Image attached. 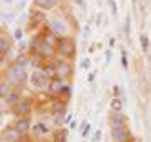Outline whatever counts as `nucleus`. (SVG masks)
<instances>
[{
  "instance_id": "f257e3e1",
  "label": "nucleus",
  "mask_w": 151,
  "mask_h": 142,
  "mask_svg": "<svg viewBox=\"0 0 151 142\" xmlns=\"http://www.w3.org/2000/svg\"><path fill=\"white\" fill-rule=\"evenodd\" d=\"M27 79H29L27 69L22 67V65H19L15 60L10 62V64L4 69V82H7L12 89L20 87L22 84L27 82Z\"/></svg>"
},
{
  "instance_id": "c85d7f7f",
  "label": "nucleus",
  "mask_w": 151,
  "mask_h": 142,
  "mask_svg": "<svg viewBox=\"0 0 151 142\" xmlns=\"http://www.w3.org/2000/svg\"><path fill=\"white\" fill-rule=\"evenodd\" d=\"M101 137H103V131L101 129H97L94 137H92V142H101Z\"/></svg>"
},
{
  "instance_id": "aec40b11",
  "label": "nucleus",
  "mask_w": 151,
  "mask_h": 142,
  "mask_svg": "<svg viewBox=\"0 0 151 142\" xmlns=\"http://www.w3.org/2000/svg\"><path fill=\"white\" fill-rule=\"evenodd\" d=\"M139 44H141V49H143V52L145 54H148V50H150V38H148V35H139Z\"/></svg>"
},
{
  "instance_id": "cd10ccee",
  "label": "nucleus",
  "mask_w": 151,
  "mask_h": 142,
  "mask_svg": "<svg viewBox=\"0 0 151 142\" xmlns=\"http://www.w3.org/2000/svg\"><path fill=\"white\" fill-rule=\"evenodd\" d=\"M22 37H24V30H22V28H15L14 38H15V40H22Z\"/></svg>"
},
{
  "instance_id": "1a4fd4ad",
  "label": "nucleus",
  "mask_w": 151,
  "mask_h": 142,
  "mask_svg": "<svg viewBox=\"0 0 151 142\" xmlns=\"http://www.w3.org/2000/svg\"><path fill=\"white\" fill-rule=\"evenodd\" d=\"M65 85H67V84H65L64 79L55 77V79H52V80H50V84H49L47 92L50 94V95H54V97H60V94H62V90H64Z\"/></svg>"
},
{
  "instance_id": "c756f323",
  "label": "nucleus",
  "mask_w": 151,
  "mask_h": 142,
  "mask_svg": "<svg viewBox=\"0 0 151 142\" xmlns=\"http://www.w3.org/2000/svg\"><path fill=\"white\" fill-rule=\"evenodd\" d=\"M89 132H91V124L87 122L86 127H84V129L81 131V134H82V137H87V136H89Z\"/></svg>"
},
{
  "instance_id": "9d476101",
  "label": "nucleus",
  "mask_w": 151,
  "mask_h": 142,
  "mask_svg": "<svg viewBox=\"0 0 151 142\" xmlns=\"http://www.w3.org/2000/svg\"><path fill=\"white\" fill-rule=\"evenodd\" d=\"M22 139H24V136L15 127H7L2 132V141L4 142H22Z\"/></svg>"
},
{
  "instance_id": "20e7f679",
  "label": "nucleus",
  "mask_w": 151,
  "mask_h": 142,
  "mask_svg": "<svg viewBox=\"0 0 151 142\" xmlns=\"http://www.w3.org/2000/svg\"><path fill=\"white\" fill-rule=\"evenodd\" d=\"M54 64H55V69H57V77L59 79H70V77L74 75V65H72V62L67 59H54Z\"/></svg>"
},
{
  "instance_id": "58836bf2",
  "label": "nucleus",
  "mask_w": 151,
  "mask_h": 142,
  "mask_svg": "<svg viewBox=\"0 0 151 142\" xmlns=\"http://www.w3.org/2000/svg\"><path fill=\"white\" fill-rule=\"evenodd\" d=\"M76 126H77V122H76V120H72V122H70V129H76Z\"/></svg>"
},
{
  "instance_id": "ddd939ff",
  "label": "nucleus",
  "mask_w": 151,
  "mask_h": 142,
  "mask_svg": "<svg viewBox=\"0 0 151 142\" xmlns=\"http://www.w3.org/2000/svg\"><path fill=\"white\" fill-rule=\"evenodd\" d=\"M12 49V42L10 38H9V35H7L5 32L0 33V59H4L9 52H10Z\"/></svg>"
},
{
  "instance_id": "a19ab883",
  "label": "nucleus",
  "mask_w": 151,
  "mask_h": 142,
  "mask_svg": "<svg viewBox=\"0 0 151 142\" xmlns=\"http://www.w3.org/2000/svg\"><path fill=\"white\" fill-rule=\"evenodd\" d=\"M82 142H84V141H82Z\"/></svg>"
},
{
  "instance_id": "ea45409f",
  "label": "nucleus",
  "mask_w": 151,
  "mask_h": 142,
  "mask_svg": "<svg viewBox=\"0 0 151 142\" xmlns=\"http://www.w3.org/2000/svg\"><path fill=\"white\" fill-rule=\"evenodd\" d=\"M12 2H14V0H4V4H5V5H9V4H12Z\"/></svg>"
},
{
  "instance_id": "bb28decb",
  "label": "nucleus",
  "mask_w": 151,
  "mask_h": 142,
  "mask_svg": "<svg viewBox=\"0 0 151 142\" xmlns=\"http://www.w3.org/2000/svg\"><path fill=\"white\" fill-rule=\"evenodd\" d=\"M121 92H123V89L119 87V85H114L113 87V97H121Z\"/></svg>"
},
{
  "instance_id": "72a5a7b5",
  "label": "nucleus",
  "mask_w": 151,
  "mask_h": 142,
  "mask_svg": "<svg viewBox=\"0 0 151 142\" xmlns=\"http://www.w3.org/2000/svg\"><path fill=\"white\" fill-rule=\"evenodd\" d=\"M94 79H96V72H89V75H87V82H94Z\"/></svg>"
},
{
  "instance_id": "2eb2a0df",
  "label": "nucleus",
  "mask_w": 151,
  "mask_h": 142,
  "mask_svg": "<svg viewBox=\"0 0 151 142\" xmlns=\"http://www.w3.org/2000/svg\"><path fill=\"white\" fill-rule=\"evenodd\" d=\"M109 109L113 112H123L124 109V99L123 97H113L109 100Z\"/></svg>"
},
{
  "instance_id": "f3484780",
  "label": "nucleus",
  "mask_w": 151,
  "mask_h": 142,
  "mask_svg": "<svg viewBox=\"0 0 151 142\" xmlns=\"http://www.w3.org/2000/svg\"><path fill=\"white\" fill-rule=\"evenodd\" d=\"M19 100H20V92H19L17 89H12L10 92H9V95L4 99V102H5L7 105H14L15 102H19Z\"/></svg>"
},
{
  "instance_id": "473e14b6",
  "label": "nucleus",
  "mask_w": 151,
  "mask_h": 142,
  "mask_svg": "<svg viewBox=\"0 0 151 142\" xmlns=\"http://www.w3.org/2000/svg\"><path fill=\"white\" fill-rule=\"evenodd\" d=\"M89 32H91V25L87 23L86 27H84V35H82V37H84V38H87V37H89Z\"/></svg>"
},
{
  "instance_id": "39448f33",
  "label": "nucleus",
  "mask_w": 151,
  "mask_h": 142,
  "mask_svg": "<svg viewBox=\"0 0 151 142\" xmlns=\"http://www.w3.org/2000/svg\"><path fill=\"white\" fill-rule=\"evenodd\" d=\"M50 77L42 70V69H37V70H34L30 74V84H32L34 87L37 89V90H44V89H49V84H50Z\"/></svg>"
},
{
  "instance_id": "423d86ee",
  "label": "nucleus",
  "mask_w": 151,
  "mask_h": 142,
  "mask_svg": "<svg viewBox=\"0 0 151 142\" xmlns=\"http://www.w3.org/2000/svg\"><path fill=\"white\" fill-rule=\"evenodd\" d=\"M10 112L17 117H30L32 112V102L27 99H20L19 102H15L14 105H10Z\"/></svg>"
},
{
  "instance_id": "4c0bfd02",
  "label": "nucleus",
  "mask_w": 151,
  "mask_h": 142,
  "mask_svg": "<svg viewBox=\"0 0 151 142\" xmlns=\"http://www.w3.org/2000/svg\"><path fill=\"white\" fill-rule=\"evenodd\" d=\"M114 44H116V38H111V40H109V45H111V47H114Z\"/></svg>"
},
{
  "instance_id": "393cba45",
  "label": "nucleus",
  "mask_w": 151,
  "mask_h": 142,
  "mask_svg": "<svg viewBox=\"0 0 151 142\" xmlns=\"http://www.w3.org/2000/svg\"><path fill=\"white\" fill-rule=\"evenodd\" d=\"M108 5H109V9H111L113 17L118 15V4H116V0H108Z\"/></svg>"
},
{
  "instance_id": "6ab92c4d",
  "label": "nucleus",
  "mask_w": 151,
  "mask_h": 142,
  "mask_svg": "<svg viewBox=\"0 0 151 142\" xmlns=\"http://www.w3.org/2000/svg\"><path fill=\"white\" fill-rule=\"evenodd\" d=\"M32 132L35 136H44V134H47V126L44 122H37L35 126H32Z\"/></svg>"
},
{
  "instance_id": "4be33fe9",
  "label": "nucleus",
  "mask_w": 151,
  "mask_h": 142,
  "mask_svg": "<svg viewBox=\"0 0 151 142\" xmlns=\"http://www.w3.org/2000/svg\"><path fill=\"white\" fill-rule=\"evenodd\" d=\"M129 33H131V15H126V18H124V35L129 37Z\"/></svg>"
},
{
  "instance_id": "a878e982",
  "label": "nucleus",
  "mask_w": 151,
  "mask_h": 142,
  "mask_svg": "<svg viewBox=\"0 0 151 142\" xmlns=\"http://www.w3.org/2000/svg\"><path fill=\"white\" fill-rule=\"evenodd\" d=\"M70 95H72V85H65L64 90H62V94H60V97H64V99H70Z\"/></svg>"
},
{
  "instance_id": "b1692460",
  "label": "nucleus",
  "mask_w": 151,
  "mask_h": 142,
  "mask_svg": "<svg viewBox=\"0 0 151 142\" xmlns=\"http://www.w3.org/2000/svg\"><path fill=\"white\" fill-rule=\"evenodd\" d=\"M121 67H123L124 70L129 67V64H128V54H126L124 49H121Z\"/></svg>"
},
{
  "instance_id": "a211bd4d",
  "label": "nucleus",
  "mask_w": 151,
  "mask_h": 142,
  "mask_svg": "<svg viewBox=\"0 0 151 142\" xmlns=\"http://www.w3.org/2000/svg\"><path fill=\"white\" fill-rule=\"evenodd\" d=\"M42 70L45 72L50 79H55V77H57V69H55L54 60H52V62H45V64H44V67H42Z\"/></svg>"
},
{
  "instance_id": "7c9ffc66",
  "label": "nucleus",
  "mask_w": 151,
  "mask_h": 142,
  "mask_svg": "<svg viewBox=\"0 0 151 142\" xmlns=\"http://www.w3.org/2000/svg\"><path fill=\"white\" fill-rule=\"evenodd\" d=\"M111 60H113V50L108 49L106 50V64H108V65L111 64Z\"/></svg>"
},
{
  "instance_id": "412c9836",
  "label": "nucleus",
  "mask_w": 151,
  "mask_h": 142,
  "mask_svg": "<svg viewBox=\"0 0 151 142\" xmlns=\"http://www.w3.org/2000/svg\"><path fill=\"white\" fill-rule=\"evenodd\" d=\"M15 15H17V12H5V13H2V22L4 23H10L14 18H15Z\"/></svg>"
},
{
  "instance_id": "0eeeda50",
  "label": "nucleus",
  "mask_w": 151,
  "mask_h": 142,
  "mask_svg": "<svg viewBox=\"0 0 151 142\" xmlns=\"http://www.w3.org/2000/svg\"><path fill=\"white\" fill-rule=\"evenodd\" d=\"M47 25H49V28L57 35V37H65V35L69 33V25H67V22H65L64 18L54 17V18H50V20H49Z\"/></svg>"
},
{
  "instance_id": "5701e85b",
  "label": "nucleus",
  "mask_w": 151,
  "mask_h": 142,
  "mask_svg": "<svg viewBox=\"0 0 151 142\" xmlns=\"http://www.w3.org/2000/svg\"><path fill=\"white\" fill-rule=\"evenodd\" d=\"M10 90H12V87L7 82L2 84V85H0V95H2V99H5L7 95H9V92H10Z\"/></svg>"
},
{
  "instance_id": "e433bc0d",
  "label": "nucleus",
  "mask_w": 151,
  "mask_h": 142,
  "mask_svg": "<svg viewBox=\"0 0 151 142\" xmlns=\"http://www.w3.org/2000/svg\"><path fill=\"white\" fill-rule=\"evenodd\" d=\"M64 120H65V122H70V120H72V114H67Z\"/></svg>"
},
{
  "instance_id": "f03ea898",
  "label": "nucleus",
  "mask_w": 151,
  "mask_h": 142,
  "mask_svg": "<svg viewBox=\"0 0 151 142\" xmlns=\"http://www.w3.org/2000/svg\"><path fill=\"white\" fill-rule=\"evenodd\" d=\"M57 55L62 57V59L72 60L77 54V45H76V40L70 35H65V37H59V42H57Z\"/></svg>"
},
{
  "instance_id": "4468645a",
  "label": "nucleus",
  "mask_w": 151,
  "mask_h": 142,
  "mask_svg": "<svg viewBox=\"0 0 151 142\" xmlns=\"http://www.w3.org/2000/svg\"><path fill=\"white\" fill-rule=\"evenodd\" d=\"M55 5H57V0H34V7L42 12L54 10Z\"/></svg>"
},
{
  "instance_id": "dca6fc26",
  "label": "nucleus",
  "mask_w": 151,
  "mask_h": 142,
  "mask_svg": "<svg viewBox=\"0 0 151 142\" xmlns=\"http://www.w3.org/2000/svg\"><path fill=\"white\" fill-rule=\"evenodd\" d=\"M67 141H69V132H67V129H64V127L55 129V132H54V142H67Z\"/></svg>"
},
{
  "instance_id": "f8f14e48",
  "label": "nucleus",
  "mask_w": 151,
  "mask_h": 142,
  "mask_svg": "<svg viewBox=\"0 0 151 142\" xmlns=\"http://www.w3.org/2000/svg\"><path fill=\"white\" fill-rule=\"evenodd\" d=\"M109 127H123L128 126V117L123 112H109Z\"/></svg>"
},
{
  "instance_id": "2f4dec72",
  "label": "nucleus",
  "mask_w": 151,
  "mask_h": 142,
  "mask_svg": "<svg viewBox=\"0 0 151 142\" xmlns=\"http://www.w3.org/2000/svg\"><path fill=\"white\" fill-rule=\"evenodd\" d=\"M89 65H91V59H82V62H81V67L82 69H89Z\"/></svg>"
},
{
  "instance_id": "f704fd0d",
  "label": "nucleus",
  "mask_w": 151,
  "mask_h": 142,
  "mask_svg": "<svg viewBox=\"0 0 151 142\" xmlns=\"http://www.w3.org/2000/svg\"><path fill=\"white\" fill-rule=\"evenodd\" d=\"M101 20H103V15H101V13H97V15H96V25H99Z\"/></svg>"
},
{
  "instance_id": "6e6552de",
  "label": "nucleus",
  "mask_w": 151,
  "mask_h": 142,
  "mask_svg": "<svg viewBox=\"0 0 151 142\" xmlns=\"http://www.w3.org/2000/svg\"><path fill=\"white\" fill-rule=\"evenodd\" d=\"M111 137H113V142H131L133 141V136H131V131L128 126L111 127Z\"/></svg>"
},
{
  "instance_id": "9b49d317",
  "label": "nucleus",
  "mask_w": 151,
  "mask_h": 142,
  "mask_svg": "<svg viewBox=\"0 0 151 142\" xmlns=\"http://www.w3.org/2000/svg\"><path fill=\"white\" fill-rule=\"evenodd\" d=\"M14 127L22 136H25L32 131V120H30V117H17V120L14 122Z\"/></svg>"
},
{
  "instance_id": "c9c22d12",
  "label": "nucleus",
  "mask_w": 151,
  "mask_h": 142,
  "mask_svg": "<svg viewBox=\"0 0 151 142\" xmlns=\"http://www.w3.org/2000/svg\"><path fill=\"white\" fill-rule=\"evenodd\" d=\"M76 2H77V4L82 7V10H86V2H84V0H76Z\"/></svg>"
},
{
  "instance_id": "7ed1b4c3",
  "label": "nucleus",
  "mask_w": 151,
  "mask_h": 142,
  "mask_svg": "<svg viewBox=\"0 0 151 142\" xmlns=\"http://www.w3.org/2000/svg\"><path fill=\"white\" fill-rule=\"evenodd\" d=\"M47 17H45V13H44L42 10H39V9H30V12H29V23H27V30H30V32H34V30H40L42 27H45L47 25Z\"/></svg>"
}]
</instances>
